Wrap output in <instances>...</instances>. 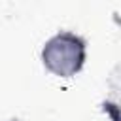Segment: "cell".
I'll use <instances>...</instances> for the list:
<instances>
[{"instance_id": "obj_1", "label": "cell", "mask_w": 121, "mask_h": 121, "mask_svg": "<svg viewBox=\"0 0 121 121\" xmlns=\"http://www.w3.org/2000/svg\"><path fill=\"white\" fill-rule=\"evenodd\" d=\"M87 40L68 28L53 32L40 47V62L43 70L60 81H68L79 76L87 64Z\"/></svg>"}]
</instances>
